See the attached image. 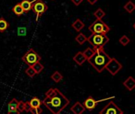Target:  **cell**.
Here are the masks:
<instances>
[{
	"label": "cell",
	"instance_id": "1",
	"mask_svg": "<svg viewBox=\"0 0 135 114\" xmlns=\"http://www.w3.org/2000/svg\"><path fill=\"white\" fill-rule=\"evenodd\" d=\"M69 103V100L56 88L49 89L46 92L45 97L42 101V104L52 114H60Z\"/></svg>",
	"mask_w": 135,
	"mask_h": 114
},
{
	"label": "cell",
	"instance_id": "2",
	"mask_svg": "<svg viewBox=\"0 0 135 114\" xmlns=\"http://www.w3.org/2000/svg\"><path fill=\"white\" fill-rule=\"evenodd\" d=\"M110 58H111L105 52L104 49L100 48L95 49L94 55L88 61L98 73H102L105 70Z\"/></svg>",
	"mask_w": 135,
	"mask_h": 114
},
{
	"label": "cell",
	"instance_id": "3",
	"mask_svg": "<svg viewBox=\"0 0 135 114\" xmlns=\"http://www.w3.org/2000/svg\"><path fill=\"white\" fill-rule=\"evenodd\" d=\"M93 47L94 49L103 48L104 45L110 41L107 34H91L87 40Z\"/></svg>",
	"mask_w": 135,
	"mask_h": 114
},
{
	"label": "cell",
	"instance_id": "4",
	"mask_svg": "<svg viewBox=\"0 0 135 114\" xmlns=\"http://www.w3.org/2000/svg\"><path fill=\"white\" fill-rule=\"evenodd\" d=\"M88 30L91 34H107L110 31V28L102 19H96L92 24H91V26H89Z\"/></svg>",
	"mask_w": 135,
	"mask_h": 114
},
{
	"label": "cell",
	"instance_id": "5",
	"mask_svg": "<svg viewBox=\"0 0 135 114\" xmlns=\"http://www.w3.org/2000/svg\"><path fill=\"white\" fill-rule=\"evenodd\" d=\"M22 61L26 63L29 66H32L36 62H38L41 60V56L33 49H30L22 58Z\"/></svg>",
	"mask_w": 135,
	"mask_h": 114
},
{
	"label": "cell",
	"instance_id": "6",
	"mask_svg": "<svg viewBox=\"0 0 135 114\" xmlns=\"http://www.w3.org/2000/svg\"><path fill=\"white\" fill-rule=\"evenodd\" d=\"M32 10L37 15L36 20H38L39 17H41L48 10V6L42 0H33L32 1Z\"/></svg>",
	"mask_w": 135,
	"mask_h": 114
},
{
	"label": "cell",
	"instance_id": "7",
	"mask_svg": "<svg viewBox=\"0 0 135 114\" xmlns=\"http://www.w3.org/2000/svg\"><path fill=\"white\" fill-rule=\"evenodd\" d=\"M122 68V65L114 58H111L106 66V70L113 76L116 75Z\"/></svg>",
	"mask_w": 135,
	"mask_h": 114
},
{
	"label": "cell",
	"instance_id": "8",
	"mask_svg": "<svg viewBox=\"0 0 135 114\" xmlns=\"http://www.w3.org/2000/svg\"><path fill=\"white\" fill-rule=\"evenodd\" d=\"M122 109L113 101H110L100 112L99 114H120Z\"/></svg>",
	"mask_w": 135,
	"mask_h": 114
},
{
	"label": "cell",
	"instance_id": "9",
	"mask_svg": "<svg viewBox=\"0 0 135 114\" xmlns=\"http://www.w3.org/2000/svg\"><path fill=\"white\" fill-rule=\"evenodd\" d=\"M98 104V101H95L92 97H88L84 102V106L86 109L88 111H92L94 108H95L96 105Z\"/></svg>",
	"mask_w": 135,
	"mask_h": 114
},
{
	"label": "cell",
	"instance_id": "10",
	"mask_svg": "<svg viewBox=\"0 0 135 114\" xmlns=\"http://www.w3.org/2000/svg\"><path fill=\"white\" fill-rule=\"evenodd\" d=\"M70 110L73 112V114H82L86 108H84V104H82L80 101H77L71 107Z\"/></svg>",
	"mask_w": 135,
	"mask_h": 114
},
{
	"label": "cell",
	"instance_id": "11",
	"mask_svg": "<svg viewBox=\"0 0 135 114\" xmlns=\"http://www.w3.org/2000/svg\"><path fill=\"white\" fill-rule=\"evenodd\" d=\"M73 60L79 66H82L87 61L83 52H78L77 53H76V55L73 57Z\"/></svg>",
	"mask_w": 135,
	"mask_h": 114
},
{
	"label": "cell",
	"instance_id": "12",
	"mask_svg": "<svg viewBox=\"0 0 135 114\" xmlns=\"http://www.w3.org/2000/svg\"><path fill=\"white\" fill-rule=\"evenodd\" d=\"M123 85L129 90L132 91L135 88V79L133 77H128L126 80L123 82Z\"/></svg>",
	"mask_w": 135,
	"mask_h": 114
},
{
	"label": "cell",
	"instance_id": "13",
	"mask_svg": "<svg viewBox=\"0 0 135 114\" xmlns=\"http://www.w3.org/2000/svg\"><path fill=\"white\" fill-rule=\"evenodd\" d=\"M72 26H73L77 32H80L82 29L84 28L85 24H84L80 19H77L75 20V22L72 24Z\"/></svg>",
	"mask_w": 135,
	"mask_h": 114
},
{
	"label": "cell",
	"instance_id": "14",
	"mask_svg": "<svg viewBox=\"0 0 135 114\" xmlns=\"http://www.w3.org/2000/svg\"><path fill=\"white\" fill-rule=\"evenodd\" d=\"M20 4L25 12H29L30 11L32 10V1H30V0H22L20 3Z\"/></svg>",
	"mask_w": 135,
	"mask_h": 114
},
{
	"label": "cell",
	"instance_id": "15",
	"mask_svg": "<svg viewBox=\"0 0 135 114\" xmlns=\"http://www.w3.org/2000/svg\"><path fill=\"white\" fill-rule=\"evenodd\" d=\"M12 11L18 16H21L25 13V11L20 3H17L16 5H15L14 7L12 8Z\"/></svg>",
	"mask_w": 135,
	"mask_h": 114
},
{
	"label": "cell",
	"instance_id": "16",
	"mask_svg": "<svg viewBox=\"0 0 135 114\" xmlns=\"http://www.w3.org/2000/svg\"><path fill=\"white\" fill-rule=\"evenodd\" d=\"M30 104L31 106V108H37V107H41V105L42 104V101H41L38 97H33L30 101Z\"/></svg>",
	"mask_w": 135,
	"mask_h": 114
},
{
	"label": "cell",
	"instance_id": "17",
	"mask_svg": "<svg viewBox=\"0 0 135 114\" xmlns=\"http://www.w3.org/2000/svg\"><path fill=\"white\" fill-rule=\"evenodd\" d=\"M18 101L16 98H13L7 104V111H13L16 110L18 107Z\"/></svg>",
	"mask_w": 135,
	"mask_h": 114
},
{
	"label": "cell",
	"instance_id": "18",
	"mask_svg": "<svg viewBox=\"0 0 135 114\" xmlns=\"http://www.w3.org/2000/svg\"><path fill=\"white\" fill-rule=\"evenodd\" d=\"M9 26H10L9 22L4 18L0 19V32L3 33Z\"/></svg>",
	"mask_w": 135,
	"mask_h": 114
},
{
	"label": "cell",
	"instance_id": "19",
	"mask_svg": "<svg viewBox=\"0 0 135 114\" xmlns=\"http://www.w3.org/2000/svg\"><path fill=\"white\" fill-rule=\"evenodd\" d=\"M124 9L128 13L131 14L133 11H135V4L132 1H128L125 5H124Z\"/></svg>",
	"mask_w": 135,
	"mask_h": 114
},
{
	"label": "cell",
	"instance_id": "20",
	"mask_svg": "<svg viewBox=\"0 0 135 114\" xmlns=\"http://www.w3.org/2000/svg\"><path fill=\"white\" fill-rule=\"evenodd\" d=\"M95 52V49H94L93 48L88 47V48H87V49L83 52V53H84V57L86 58V59L88 60V59H90V58H91V57L94 55Z\"/></svg>",
	"mask_w": 135,
	"mask_h": 114
},
{
	"label": "cell",
	"instance_id": "21",
	"mask_svg": "<svg viewBox=\"0 0 135 114\" xmlns=\"http://www.w3.org/2000/svg\"><path fill=\"white\" fill-rule=\"evenodd\" d=\"M51 79H52V81H54L56 83H58V82H60V81L63 79V76H62V74H61L60 72L55 71V72L51 75Z\"/></svg>",
	"mask_w": 135,
	"mask_h": 114
},
{
	"label": "cell",
	"instance_id": "22",
	"mask_svg": "<svg viewBox=\"0 0 135 114\" xmlns=\"http://www.w3.org/2000/svg\"><path fill=\"white\" fill-rule=\"evenodd\" d=\"M75 40L80 44V45H83L85 42H87L88 40V38L82 33H80L75 38Z\"/></svg>",
	"mask_w": 135,
	"mask_h": 114
},
{
	"label": "cell",
	"instance_id": "23",
	"mask_svg": "<svg viewBox=\"0 0 135 114\" xmlns=\"http://www.w3.org/2000/svg\"><path fill=\"white\" fill-rule=\"evenodd\" d=\"M32 67H33V69L34 70V71L36 72V74H39L43 70V69H44L43 65H42L41 63H40V62H36L35 64H33V65L32 66Z\"/></svg>",
	"mask_w": 135,
	"mask_h": 114
},
{
	"label": "cell",
	"instance_id": "24",
	"mask_svg": "<svg viewBox=\"0 0 135 114\" xmlns=\"http://www.w3.org/2000/svg\"><path fill=\"white\" fill-rule=\"evenodd\" d=\"M105 15H106V13H105L101 8H99V9L94 13V16L96 18V19H102Z\"/></svg>",
	"mask_w": 135,
	"mask_h": 114
},
{
	"label": "cell",
	"instance_id": "25",
	"mask_svg": "<svg viewBox=\"0 0 135 114\" xmlns=\"http://www.w3.org/2000/svg\"><path fill=\"white\" fill-rule=\"evenodd\" d=\"M119 42L121 43L122 45L126 46V45H127L130 42V39H129L126 35H122V36L120 38V39H119Z\"/></svg>",
	"mask_w": 135,
	"mask_h": 114
},
{
	"label": "cell",
	"instance_id": "26",
	"mask_svg": "<svg viewBox=\"0 0 135 114\" xmlns=\"http://www.w3.org/2000/svg\"><path fill=\"white\" fill-rule=\"evenodd\" d=\"M26 74L30 77H33L36 74V72L34 71V70L33 69L32 66H29L26 70Z\"/></svg>",
	"mask_w": 135,
	"mask_h": 114
},
{
	"label": "cell",
	"instance_id": "27",
	"mask_svg": "<svg viewBox=\"0 0 135 114\" xmlns=\"http://www.w3.org/2000/svg\"><path fill=\"white\" fill-rule=\"evenodd\" d=\"M17 32H18V36H26L27 34V30L26 27H18Z\"/></svg>",
	"mask_w": 135,
	"mask_h": 114
},
{
	"label": "cell",
	"instance_id": "28",
	"mask_svg": "<svg viewBox=\"0 0 135 114\" xmlns=\"http://www.w3.org/2000/svg\"><path fill=\"white\" fill-rule=\"evenodd\" d=\"M17 110L19 112H22L23 111H25V102L24 101H18V107H17Z\"/></svg>",
	"mask_w": 135,
	"mask_h": 114
},
{
	"label": "cell",
	"instance_id": "29",
	"mask_svg": "<svg viewBox=\"0 0 135 114\" xmlns=\"http://www.w3.org/2000/svg\"><path fill=\"white\" fill-rule=\"evenodd\" d=\"M30 112L32 114H41L42 112V108L41 107H37V108H31L30 109Z\"/></svg>",
	"mask_w": 135,
	"mask_h": 114
},
{
	"label": "cell",
	"instance_id": "30",
	"mask_svg": "<svg viewBox=\"0 0 135 114\" xmlns=\"http://www.w3.org/2000/svg\"><path fill=\"white\" fill-rule=\"evenodd\" d=\"M30 109H31V106L30 104V102L29 101L25 102V111L29 112H30Z\"/></svg>",
	"mask_w": 135,
	"mask_h": 114
},
{
	"label": "cell",
	"instance_id": "31",
	"mask_svg": "<svg viewBox=\"0 0 135 114\" xmlns=\"http://www.w3.org/2000/svg\"><path fill=\"white\" fill-rule=\"evenodd\" d=\"M72 2H73V3L74 4V5H76V6H79V5H80L81 3H82V2H83V0H72Z\"/></svg>",
	"mask_w": 135,
	"mask_h": 114
},
{
	"label": "cell",
	"instance_id": "32",
	"mask_svg": "<svg viewBox=\"0 0 135 114\" xmlns=\"http://www.w3.org/2000/svg\"><path fill=\"white\" fill-rule=\"evenodd\" d=\"M8 114H20V112L16 109V110H13V111H7Z\"/></svg>",
	"mask_w": 135,
	"mask_h": 114
},
{
	"label": "cell",
	"instance_id": "33",
	"mask_svg": "<svg viewBox=\"0 0 135 114\" xmlns=\"http://www.w3.org/2000/svg\"><path fill=\"white\" fill-rule=\"evenodd\" d=\"M87 1L90 3V4H91V5H94L95 3H96L99 0H87Z\"/></svg>",
	"mask_w": 135,
	"mask_h": 114
},
{
	"label": "cell",
	"instance_id": "34",
	"mask_svg": "<svg viewBox=\"0 0 135 114\" xmlns=\"http://www.w3.org/2000/svg\"><path fill=\"white\" fill-rule=\"evenodd\" d=\"M133 29L135 30V22L133 23Z\"/></svg>",
	"mask_w": 135,
	"mask_h": 114
},
{
	"label": "cell",
	"instance_id": "35",
	"mask_svg": "<svg viewBox=\"0 0 135 114\" xmlns=\"http://www.w3.org/2000/svg\"><path fill=\"white\" fill-rule=\"evenodd\" d=\"M120 114H124V113H123V112H121Z\"/></svg>",
	"mask_w": 135,
	"mask_h": 114
}]
</instances>
